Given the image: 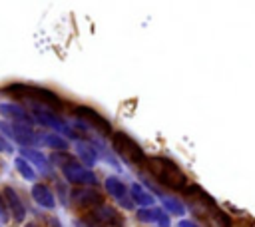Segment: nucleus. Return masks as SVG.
<instances>
[{"mask_svg": "<svg viewBox=\"0 0 255 227\" xmlns=\"http://www.w3.org/2000/svg\"><path fill=\"white\" fill-rule=\"evenodd\" d=\"M143 171H147L159 185L167 187V189H173L177 193H187V189L191 187V183L187 181L185 173L169 159L165 157H145L143 165H141Z\"/></svg>", "mask_w": 255, "mask_h": 227, "instance_id": "1", "label": "nucleus"}, {"mask_svg": "<svg viewBox=\"0 0 255 227\" xmlns=\"http://www.w3.org/2000/svg\"><path fill=\"white\" fill-rule=\"evenodd\" d=\"M189 207H193L195 217L205 225V227H231V221L227 219V215L211 201V197H207L201 189H197L193 183L185 193Z\"/></svg>", "mask_w": 255, "mask_h": 227, "instance_id": "2", "label": "nucleus"}, {"mask_svg": "<svg viewBox=\"0 0 255 227\" xmlns=\"http://www.w3.org/2000/svg\"><path fill=\"white\" fill-rule=\"evenodd\" d=\"M114 145H116V149H118L128 161L135 163V165L141 169V165H143V161H145V155H143V151L139 149L137 143H133V141H131L128 135H124V133H116Z\"/></svg>", "mask_w": 255, "mask_h": 227, "instance_id": "3", "label": "nucleus"}]
</instances>
